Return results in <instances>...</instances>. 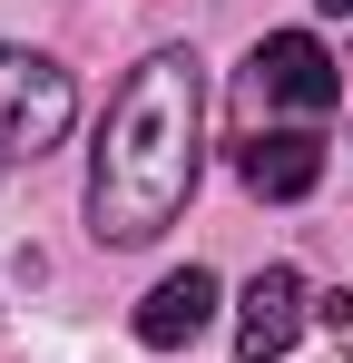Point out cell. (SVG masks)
Instances as JSON below:
<instances>
[{"label": "cell", "instance_id": "obj_1", "mask_svg": "<svg viewBox=\"0 0 353 363\" xmlns=\"http://www.w3.org/2000/svg\"><path fill=\"white\" fill-rule=\"evenodd\" d=\"M196 138H206V69L186 50L138 60L89 157V236L99 245L167 236L176 206L196 196Z\"/></svg>", "mask_w": 353, "mask_h": 363}, {"label": "cell", "instance_id": "obj_2", "mask_svg": "<svg viewBox=\"0 0 353 363\" xmlns=\"http://www.w3.org/2000/svg\"><path fill=\"white\" fill-rule=\"evenodd\" d=\"M69 108H79V89H69L59 60H40V50H0V167L59 147V138H69Z\"/></svg>", "mask_w": 353, "mask_h": 363}, {"label": "cell", "instance_id": "obj_3", "mask_svg": "<svg viewBox=\"0 0 353 363\" xmlns=\"http://www.w3.org/2000/svg\"><path fill=\"white\" fill-rule=\"evenodd\" d=\"M245 99H255V108H294V118H324V108L344 99V69H334L324 40L275 30V40H255V60H245Z\"/></svg>", "mask_w": 353, "mask_h": 363}, {"label": "cell", "instance_id": "obj_4", "mask_svg": "<svg viewBox=\"0 0 353 363\" xmlns=\"http://www.w3.org/2000/svg\"><path fill=\"white\" fill-rule=\"evenodd\" d=\"M304 275L294 265H265L255 285H245V304H235V354L245 363H285L294 354V334H304Z\"/></svg>", "mask_w": 353, "mask_h": 363}, {"label": "cell", "instance_id": "obj_5", "mask_svg": "<svg viewBox=\"0 0 353 363\" xmlns=\"http://www.w3.org/2000/svg\"><path fill=\"white\" fill-rule=\"evenodd\" d=\"M235 177L255 186V196H275V206H294V196H314V177H324V138L314 128H255L235 147Z\"/></svg>", "mask_w": 353, "mask_h": 363}, {"label": "cell", "instance_id": "obj_6", "mask_svg": "<svg viewBox=\"0 0 353 363\" xmlns=\"http://www.w3.org/2000/svg\"><path fill=\"white\" fill-rule=\"evenodd\" d=\"M206 324H216V275H206V265L157 275V285H147V304H138V344H147V354H186Z\"/></svg>", "mask_w": 353, "mask_h": 363}, {"label": "cell", "instance_id": "obj_7", "mask_svg": "<svg viewBox=\"0 0 353 363\" xmlns=\"http://www.w3.org/2000/svg\"><path fill=\"white\" fill-rule=\"evenodd\" d=\"M324 10H344V20H353V0H324Z\"/></svg>", "mask_w": 353, "mask_h": 363}]
</instances>
